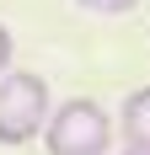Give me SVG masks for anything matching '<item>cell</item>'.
<instances>
[{
	"mask_svg": "<svg viewBox=\"0 0 150 155\" xmlns=\"http://www.w3.org/2000/svg\"><path fill=\"white\" fill-rule=\"evenodd\" d=\"M48 118H54V107H48L43 75H27V70L0 75V144H5V150L38 139L48 128Z\"/></svg>",
	"mask_w": 150,
	"mask_h": 155,
	"instance_id": "6da1fadb",
	"label": "cell"
},
{
	"mask_svg": "<svg viewBox=\"0 0 150 155\" xmlns=\"http://www.w3.org/2000/svg\"><path fill=\"white\" fill-rule=\"evenodd\" d=\"M43 144H48V155H107V144H113V118H107L97 102L75 96V102L54 107V118H48V128H43Z\"/></svg>",
	"mask_w": 150,
	"mask_h": 155,
	"instance_id": "7a4b0ae2",
	"label": "cell"
},
{
	"mask_svg": "<svg viewBox=\"0 0 150 155\" xmlns=\"http://www.w3.org/2000/svg\"><path fill=\"white\" fill-rule=\"evenodd\" d=\"M123 155H150V144H129V150H123Z\"/></svg>",
	"mask_w": 150,
	"mask_h": 155,
	"instance_id": "8992f818",
	"label": "cell"
},
{
	"mask_svg": "<svg viewBox=\"0 0 150 155\" xmlns=\"http://www.w3.org/2000/svg\"><path fill=\"white\" fill-rule=\"evenodd\" d=\"M0 75H11V32L0 27Z\"/></svg>",
	"mask_w": 150,
	"mask_h": 155,
	"instance_id": "5b68a950",
	"label": "cell"
},
{
	"mask_svg": "<svg viewBox=\"0 0 150 155\" xmlns=\"http://www.w3.org/2000/svg\"><path fill=\"white\" fill-rule=\"evenodd\" d=\"M123 139L129 144H150V86L123 96Z\"/></svg>",
	"mask_w": 150,
	"mask_h": 155,
	"instance_id": "3957f363",
	"label": "cell"
},
{
	"mask_svg": "<svg viewBox=\"0 0 150 155\" xmlns=\"http://www.w3.org/2000/svg\"><path fill=\"white\" fill-rule=\"evenodd\" d=\"M139 0H80V11H97V16H123V11H134Z\"/></svg>",
	"mask_w": 150,
	"mask_h": 155,
	"instance_id": "277c9868",
	"label": "cell"
}]
</instances>
